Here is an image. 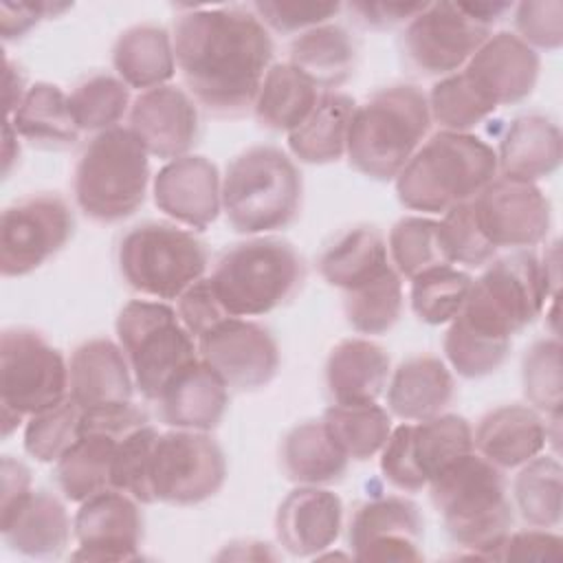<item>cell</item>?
<instances>
[{
  "label": "cell",
  "instance_id": "cell-1",
  "mask_svg": "<svg viewBox=\"0 0 563 563\" xmlns=\"http://www.w3.org/2000/svg\"><path fill=\"white\" fill-rule=\"evenodd\" d=\"M172 44L187 92L220 119L253 108L275 53L251 7H189L174 20Z\"/></svg>",
  "mask_w": 563,
  "mask_h": 563
},
{
  "label": "cell",
  "instance_id": "cell-2",
  "mask_svg": "<svg viewBox=\"0 0 563 563\" xmlns=\"http://www.w3.org/2000/svg\"><path fill=\"white\" fill-rule=\"evenodd\" d=\"M431 504L446 534L475 559H495L512 528V506L501 468L468 453L429 482Z\"/></svg>",
  "mask_w": 563,
  "mask_h": 563
},
{
  "label": "cell",
  "instance_id": "cell-3",
  "mask_svg": "<svg viewBox=\"0 0 563 563\" xmlns=\"http://www.w3.org/2000/svg\"><path fill=\"white\" fill-rule=\"evenodd\" d=\"M495 150L471 132H435L396 176L402 207L422 213H446L473 200L497 176Z\"/></svg>",
  "mask_w": 563,
  "mask_h": 563
},
{
  "label": "cell",
  "instance_id": "cell-4",
  "mask_svg": "<svg viewBox=\"0 0 563 563\" xmlns=\"http://www.w3.org/2000/svg\"><path fill=\"white\" fill-rule=\"evenodd\" d=\"M431 128L427 95L409 84L376 90L356 106L347 132L350 165L374 180H396Z\"/></svg>",
  "mask_w": 563,
  "mask_h": 563
},
{
  "label": "cell",
  "instance_id": "cell-5",
  "mask_svg": "<svg viewBox=\"0 0 563 563\" xmlns=\"http://www.w3.org/2000/svg\"><path fill=\"white\" fill-rule=\"evenodd\" d=\"M301 200V174L279 147L253 145L224 169L222 211L238 233L260 235L290 227Z\"/></svg>",
  "mask_w": 563,
  "mask_h": 563
},
{
  "label": "cell",
  "instance_id": "cell-6",
  "mask_svg": "<svg viewBox=\"0 0 563 563\" xmlns=\"http://www.w3.org/2000/svg\"><path fill=\"white\" fill-rule=\"evenodd\" d=\"M306 282V264L282 238H251L227 249L211 284L231 317H260L288 303Z\"/></svg>",
  "mask_w": 563,
  "mask_h": 563
},
{
  "label": "cell",
  "instance_id": "cell-7",
  "mask_svg": "<svg viewBox=\"0 0 563 563\" xmlns=\"http://www.w3.org/2000/svg\"><path fill=\"white\" fill-rule=\"evenodd\" d=\"M150 154L130 128L95 134L84 147L73 178L75 202L95 222L112 224L130 218L145 200Z\"/></svg>",
  "mask_w": 563,
  "mask_h": 563
},
{
  "label": "cell",
  "instance_id": "cell-8",
  "mask_svg": "<svg viewBox=\"0 0 563 563\" xmlns=\"http://www.w3.org/2000/svg\"><path fill=\"white\" fill-rule=\"evenodd\" d=\"M550 295L556 288L541 260L530 251H515L486 264L471 284L460 317L486 334L512 339L541 314Z\"/></svg>",
  "mask_w": 563,
  "mask_h": 563
},
{
  "label": "cell",
  "instance_id": "cell-9",
  "mask_svg": "<svg viewBox=\"0 0 563 563\" xmlns=\"http://www.w3.org/2000/svg\"><path fill=\"white\" fill-rule=\"evenodd\" d=\"M117 341L145 400H158L169 380L198 358V345L178 312L163 301L132 299L114 323Z\"/></svg>",
  "mask_w": 563,
  "mask_h": 563
},
{
  "label": "cell",
  "instance_id": "cell-10",
  "mask_svg": "<svg viewBox=\"0 0 563 563\" xmlns=\"http://www.w3.org/2000/svg\"><path fill=\"white\" fill-rule=\"evenodd\" d=\"M117 262L132 290L169 301L205 277L209 255L191 231L167 222H143L121 238Z\"/></svg>",
  "mask_w": 563,
  "mask_h": 563
},
{
  "label": "cell",
  "instance_id": "cell-11",
  "mask_svg": "<svg viewBox=\"0 0 563 563\" xmlns=\"http://www.w3.org/2000/svg\"><path fill=\"white\" fill-rule=\"evenodd\" d=\"M68 396V363L42 332L7 328L0 336V402L2 435Z\"/></svg>",
  "mask_w": 563,
  "mask_h": 563
},
{
  "label": "cell",
  "instance_id": "cell-12",
  "mask_svg": "<svg viewBox=\"0 0 563 563\" xmlns=\"http://www.w3.org/2000/svg\"><path fill=\"white\" fill-rule=\"evenodd\" d=\"M473 451V427L457 413L402 422L391 429L380 449V473L394 488L418 493L444 468Z\"/></svg>",
  "mask_w": 563,
  "mask_h": 563
},
{
  "label": "cell",
  "instance_id": "cell-13",
  "mask_svg": "<svg viewBox=\"0 0 563 563\" xmlns=\"http://www.w3.org/2000/svg\"><path fill=\"white\" fill-rule=\"evenodd\" d=\"M227 479L220 444L205 431L174 429L158 433L150 460L154 501L194 506L213 497Z\"/></svg>",
  "mask_w": 563,
  "mask_h": 563
},
{
  "label": "cell",
  "instance_id": "cell-14",
  "mask_svg": "<svg viewBox=\"0 0 563 563\" xmlns=\"http://www.w3.org/2000/svg\"><path fill=\"white\" fill-rule=\"evenodd\" d=\"M490 37V29L473 20L460 2H427L400 37L407 66L424 77H449L466 66Z\"/></svg>",
  "mask_w": 563,
  "mask_h": 563
},
{
  "label": "cell",
  "instance_id": "cell-15",
  "mask_svg": "<svg viewBox=\"0 0 563 563\" xmlns=\"http://www.w3.org/2000/svg\"><path fill=\"white\" fill-rule=\"evenodd\" d=\"M75 231V218L55 194L26 196L2 211L0 271L4 277H24L59 253Z\"/></svg>",
  "mask_w": 563,
  "mask_h": 563
},
{
  "label": "cell",
  "instance_id": "cell-16",
  "mask_svg": "<svg viewBox=\"0 0 563 563\" xmlns=\"http://www.w3.org/2000/svg\"><path fill=\"white\" fill-rule=\"evenodd\" d=\"M198 341V356L235 391L266 387L279 369L273 334L244 317H227Z\"/></svg>",
  "mask_w": 563,
  "mask_h": 563
},
{
  "label": "cell",
  "instance_id": "cell-17",
  "mask_svg": "<svg viewBox=\"0 0 563 563\" xmlns=\"http://www.w3.org/2000/svg\"><path fill=\"white\" fill-rule=\"evenodd\" d=\"M471 202L486 240L495 249L537 246L550 231V200L537 183L495 176Z\"/></svg>",
  "mask_w": 563,
  "mask_h": 563
},
{
  "label": "cell",
  "instance_id": "cell-18",
  "mask_svg": "<svg viewBox=\"0 0 563 563\" xmlns=\"http://www.w3.org/2000/svg\"><path fill=\"white\" fill-rule=\"evenodd\" d=\"M75 561H136L141 559L143 515L139 501L123 490L106 488L79 504L73 521Z\"/></svg>",
  "mask_w": 563,
  "mask_h": 563
},
{
  "label": "cell",
  "instance_id": "cell-19",
  "mask_svg": "<svg viewBox=\"0 0 563 563\" xmlns=\"http://www.w3.org/2000/svg\"><path fill=\"white\" fill-rule=\"evenodd\" d=\"M424 519L405 497H374L363 501L347 528L356 561H422Z\"/></svg>",
  "mask_w": 563,
  "mask_h": 563
},
{
  "label": "cell",
  "instance_id": "cell-20",
  "mask_svg": "<svg viewBox=\"0 0 563 563\" xmlns=\"http://www.w3.org/2000/svg\"><path fill=\"white\" fill-rule=\"evenodd\" d=\"M128 121L145 152L161 161L187 156L200 134L196 101L169 84L141 92L130 106Z\"/></svg>",
  "mask_w": 563,
  "mask_h": 563
},
{
  "label": "cell",
  "instance_id": "cell-21",
  "mask_svg": "<svg viewBox=\"0 0 563 563\" xmlns=\"http://www.w3.org/2000/svg\"><path fill=\"white\" fill-rule=\"evenodd\" d=\"M152 191L158 211L196 231H205L222 211V178L205 156L167 161L154 176Z\"/></svg>",
  "mask_w": 563,
  "mask_h": 563
},
{
  "label": "cell",
  "instance_id": "cell-22",
  "mask_svg": "<svg viewBox=\"0 0 563 563\" xmlns=\"http://www.w3.org/2000/svg\"><path fill=\"white\" fill-rule=\"evenodd\" d=\"M539 53L510 31L490 33L462 68L471 84L495 106H512L532 95L539 79Z\"/></svg>",
  "mask_w": 563,
  "mask_h": 563
},
{
  "label": "cell",
  "instance_id": "cell-23",
  "mask_svg": "<svg viewBox=\"0 0 563 563\" xmlns=\"http://www.w3.org/2000/svg\"><path fill=\"white\" fill-rule=\"evenodd\" d=\"M343 501L321 486L290 490L275 512L279 545L292 556H319L341 534Z\"/></svg>",
  "mask_w": 563,
  "mask_h": 563
},
{
  "label": "cell",
  "instance_id": "cell-24",
  "mask_svg": "<svg viewBox=\"0 0 563 563\" xmlns=\"http://www.w3.org/2000/svg\"><path fill=\"white\" fill-rule=\"evenodd\" d=\"M134 376L119 343L97 336L79 343L68 361V396L86 411L132 402Z\"/></svg>",
  "mask_w": 563,
  "mask_h": 563
},
{
  "label": "cell",
  "instance_id": "cell-25",
  "mask_svg": "<svg viewBox=\"0 0 563 563\" xmlns=\"http://www.w3.org/2000/svg\"><path fill=\"white\" fill-rule=\"evenodd\" d=\"M550 440L543 416L528 405H501L484 413L473 431L475 451L497 468H519Z\"/></svg>",
  "mask_w": 563,
  "mask_h": 563
},
{
  "label": "cell",
  "instance_id": "cell-26",
  "mask_svg": "<svg viewBox=\"0 0 563 563\" xmlns=\"http://www.w3.org/2000/svg\"><path fill=\"white\" fill-rule=\"evenodd\" d=\"M158 416L172 429L211 431L229 405L227 383L198 356L180 369L158 396Z\"/></svg>",
  "mask_w": 563,
  "mask_h": 563
},
{
  "label": "cell",
  "instance_id": "cell-27",
  "mask_svg": "<svg viewBox=\"0 0 563 563\" xmlns=\"http://www.w3.org/2000/svg\"><path fill=\"white\" fill-rule=\"evenodd\" d=\"M70 517L66 506L46 490H31L18 504L0 510L4 543L31 559H55L70 541Z\"/></svg>",
  "mask_w": 563,
  "mask_h": 563
},
{
  "label": "cell",
  "instance_id": "cell-28",
  "mask_svg": "<svg viewBox=\"0 0 563 563\" xmlns=\"http://www.w3.org/2000/svg\"><path fill=\"white\" fill-rule=\"evenodd\" d=\"M389 376L385 347L361 336L339 341L325 361V387L336 405L376 402L385 394Z\"/></svg>",
  "mask_w": 563,
  "mask_h": 563
},
{
  "label": "cell",
  "instance_id": "cell-29",
  "mask_svg": "<svg viewBox=\"0 0 563 563\" xmlns=\"http://www.w3.org/2000/svg\"><path fill=\"white\" fill-rule=\"evenodd\" d=\"M387 407L402 422H420L444 413L455 385L446 363L431 354L402 361L387 383Z\"/></svg>",
  "mask_w": 563,
  "mask_h": 563
},
{
  "label": "cell",
  "instance_id": "cell-30",
  "mask_svg": "<svg viewBox=\"0 0 563 563\" xmlns=\"http://www.w3.org/2000/svg\"><path fill=\"white\" fill-rule=\"evenodd\" d=\"M495 154L501 176L537 183L561 165V130L543 114H521L508 125Z\"/></svg>",
  "mask_w": 563,
  "mask_h": 563
},
{
  "label": "cell",
  "instance_id": "cell-31",
  "mask_svg": "<svg viewBox=\"0 0 563 563\" xmlns=\"http://www.w3.org/2000/svg\"><path fill=\"white\" fill-rule=\"evenodd\" d=\"M279 462L290 482L299 486H328L343 479L350 457L332 440L323 420H306L284 435Z\"/></svg>",
  "mask_w": 563,
  "mask_h": 563
},
{
  "label": "cell",
  "instance_id": "cell-32",
  "mask_svg": "<svg viewBox=\"0 0 563 563\" xmlns=\"http://www.w3.org/2000/svg\"><path fill=\"white\" fill-rule=\"evenodd\" d=\"M117 77L141 92L165 86L176 73L172 35L156 24L125 29L112 46Z\"/></svg>",
  "mask_w": 563,
  "mask_h": 563
},
{
  "label": "cell",
  "instance_id": "cell-33",
  "mask_svg": "<svg viewBox=\"0 0 563 563\" xmlns=\"http://www.w3.org/2000/svg\"><path fill=\"white\" fill-rule=\"evenodd\" d=\"M356 101L336 90L321 92L312 112L288 132V147L295 158L308 165H328L345 156L347 132Z\"/></svg>",
  "mask_w": 563,
  "mask_h": 563
},
{
  "label": "cell",
  "instance_id": "cell-34",
  "mask_svg": "<svg viewBox=\"0 0 563 563\" xmlns=\"http://www.w3.org/2000/svg\"><path fill=\"white\" fill-rule=\"evenodd\" d=\"M18 136L44 150H64L79 141V125L70 112L68 95L55 84H33L13 114L7 117Z\"/></svg>",
  "mask_w": 563,
  "mask_h": 563
},
{
  "label": "cell",
  "instance_id": "cell-35",
  "mask_svg": "<svg viewBox=\"0 0 563 563\" xmlns=\"http://www.w3.org/2000/svg\"><path fill=\"white\" fill-rule=\"evenodd\" d=\"M358 48L354 37L339 24L328 22L299 33L290 44V59L319 88H339L356 68Z\"/></svg>",
  "mask_w": 563,
  "mask_h": 563
},
{
  "label": "cell",
  "instance_id": "cell-36",
  "mask_svg": "<svg viewBox=\"0 0 563 563\" xmlns=\"http://www.w3.org/2000/svg\"><path fill=\"white\" fill-rule=\"evenodd\" d=\"M121 438L110 431L79 427L77 442L55 462V482L66 499L81 504L112 488L110 471Z\"/></svg>",
  "mask_w": 563,
  "mask_h": 563
},
{
  "label": "cell",
  "instance_id": "cell-37",
  "mask_svg": "<svg viewBox=\"0 0 563 563\" xmlns=\"http://www.w3.org/2000/svg\"><path fill=\"white\" fill-rule=\"evenodd\" d=\"M319 97V86L292 64H273L264 75L253 112L262 128L288 134L303 123Z\"/></svg>",
  "mask_w": 563,
  "mask_h": 563
},
{
  "label": "cell",
  "instance_id": "cell-38",
  "mask_svg": "<svg viewBox=\"0 0 563 563\" xmlns=\"http://www.w3.org/2000/svg\"><path fill=\"white\" fill-rule=\"evenodd\" d=\"M389 266L387 242L369 224L347 229L319 257L321 277L343 292L380 275Z\"/></svg>",
  "mask_w": 563,
  "mask_h": 563
},
{
  "label": "cell",
  "instance_id": "cell-39",
  "mask_svg": "<svg viewBox=\"0 0 563 563\" xmlns=\"http://www.w3.org/2000/svg\"><path fill=\"white\" fill-rule=\"evenodd\" d=\"M563 468L556 455H537L523 466L512 484L515 504L532 528H556L563 510Z\"/></svg>",
  "mask_w": 563,
  "mask_h": 563
},
{
  "label": "cell",
  "instance_id": "cell-40",
  "mask_svg": "<svg viewBox=\"0 0 563 563\" xmlns=\"http://www.w3.org/2000/svg\"><path fill=\"white\" fill-rule=\"evenodd\" d=\"M323 424L339 449L356 462H365L380 453L389 433L391 416L376 402L365 405H336L323 411Z\"/></svg>",
  "mask_w": 563,
  "mask_h": 563
},
{
  "label": "cell",
  "instance_id": "cell-41",
  "mask_svg": "<svg viewBox=\"0 0 563 563\" xmlns=\"http://www.w3.org/2000/svg\"><path fill=\"white\" fill-rule=\"evenodd\" d=\"M345 321L358 334H385L402 314V282L394 266L343 292Z\"/></svg>",
  "mask_w": 563,
  "mask_h": 563
},
{
  "label": "cell",
  "instance_id": "cell-42",
  "mask_svg": "<svg viewBox=\"0 0 563 563\" xmlns=\"http://www.w3.org/2000/svg\"><path fill=\"white\" fill-rule=\"evenodd\" d=\"M387 253L396 273L407 279L438 266H451L440 222L422 216H405L391 227Z\"/></svg>",
  "mask_w": 563,
  "mask_h": 563
},
{
  "label": "cell",
  "instance_id": "cell-43",
  "mask_svg": "<svg viewBox=\"0 0 563 563\" xmlns=\"http://www.w3.org/2000/svg\"><path fill=\"white\" fill-rule=\"evenodd\" d=\"M471 284V275L453 266L424 271L411 279V310L420 321L429 325L451 323L462 312Z\"/></svg>",
  "mask_w": 563,
  "mask_h": 563
},
{
  "label": "cell",
  "instance_id": "cell-44",
  "mask_svg": "<svg viewBox=\"0 0 563 563\" xmlns=\"http://www.w3.org/2000/svg\"><path fill=\"white\" fill-rule=\"evenodd\" d=\"M68 103L79 130L99 134L123 119L130 108V88L119 77L97 73L75 86Z\"/></svg>",
  "mask_w": 563,
  "mask_h": 563
},
{
  "label": "cell",
  "instance_id": "cell-45",
  "mask_svg": "<svg viewBox=\"0 0 563 563\" xmlns=\"http://www.w3.org/2000/svg\"><path fill=\"white\" fill-rule=\"evenodd\" d=\"M510 343L512 339L486 334L457 314L444 334V356L460 376L484 378L504 365Z\"/></svg>",
  "mask_w": 563,
  "mask_h": 563
},
{
  "label": "cell",
  "instance_id": "cell-46",
  "mask_svg": "<svg viewBox=\"0 0 563 563\" xmlns=\"http://www.w3.org/2000/svg\"><path fill=\"white\" fill-rule=\"evenodd\" d=\"M431 121L446 132H471L497 108L471 84L464 70L442 77L427 95Z\"/></svg>",
  "mask_w": 563,
  "mask_h": 563
},
{
  "label": "cell",
  "instance_id": "cell-47",
  "mask_svg": "<svg viewBox=\"0 0 563 563\" xmlns=\"http://www.w3.org/2000/svg\"><path fill=\"white\" fill-rule=\"evenodd\" d=\"M84 409L66 396L62 402L33 413L24 424V449L37 462H57L79 438Z\"/></svg>",
  "mask_w": 563,
  "mask_h": 563
},
{
  "label": "cell",
  "instance_id": "cell-48",
  "mask_svg": "<svg viewBox=\"0 0 563 563\" xmlns=\"http://www.w3.org/2000/svg\"><path fill=\"white\" fill-rule=\"evenodd\" d=\"M523 394L532 409L545 416H561V341L559 336L534 341L521 361Z\"/></svg>",
  "mask_w": 563,
  "mask_h": 563
},
{
  "label": "cell",
  "instance_id": "cell-49",
  "mask_svg": "<svg viewBox=\"0 0 563 563\" xmlns=\"http://www.w3.org/2000/svg\"><path fill=\"white\" fill-rule=\"evenodd\" d=\"M158 438L156 427L150 422L123 435L117 444V453L112 460L110 484L117 490L128 493L139 504H156L150 486V460L152 449Z\"/></svg>",
  "mask_w": 563,
  "mask_h": 563
},
{
  "label": "cell",
  "instance_id": "cell-50",
  "mask_svg": "<svg viewBox=\"0 0 563 563\" xmlns=\"http://www.w3.org/2000/svg\"><path fill=\"white\" fill-rule=\"evenodd\" d=\"M440 233L451 257V264H464L466 268H484L497 255V249L486 240L473 202L455 205L440 220Z\"/></svg>",
  "mask_w": 563,
  "mask_h": 563
},
{
  "label": "cell",
  "instance_id": "cell-51",
  "mask_svg": "<svg viewBox=\"0 0 563 563\" xmlns=\"http://www.w3.org/2000/svg\"><path fill=\"white\" fill-rule=\"evenodd\" d=\"M343 4L339 2H275L257 0L251 4V11L260 18L266 29L277 33H303L314 26L328 24Z\"/></svg>",
  "mask_w": 563,
  "mask_h": 563
},
{
  "label": "cell",
  "instance_id": "cell-52",
  "mask_svg": "<svg viewBox=\"0 0 563 563\" xmlns=\"http://www.w3.org/2000/svg\"><path fill=\"white\" fill-rule=\"evenodd\" d=\"M517 37L528 46L556 51L563 44V2L561 0H530L512 7Z\"/></svg>",
  "mask_w": 563,
  "mask_h": 563
},
{
  "label": "cell",
  "instance_id": "cell-53",
  "mask_svg": "<svg viewBox=\"0 0 563 563\" xmlns=\"http://www.w3.org/2000/svg\"><path fill=\"white\" fill-rule=\"evenodd\" d=\"M176 301H178L176 312L194 339H200L213 325H218L220 321L231 317L224 310V306L211 284V277H202L196 284H191Z\"/></svg>",
  "mask_w": 563,
  "mask_h": 563
},
{
  "label": "cell",
  "instance_id": "cell-54",
  "mask_svg": "<svg viewBox=\"0 0 563 563\" xmlns=\"http://www.w3.org/2000/svg\"><path fill=\"white\" fill-rule=\"evenodd\" d=\"M563 556V539L548 528H532L508 532L499 543L495 559H552L559 561Z\"/></svg>",
  "mask_w": 563,
  "mask_h": 563
},
{
  "label": "cell",
  "instance_id": "cell-55",
  "mask_svg": "<svg viewBox=\"0 0 563 563\" xmlns=\"http://www.w3.org/2000/svg\"><path fill=\"white\" fill-rule=\"evenodd\" d=\"M424 7L427 2H350L345 4L354 22L372 31H385L402 22H409Z\"/></svg>",
  "mask_w": 563,
  "mask_h": 563
},
{
  "label": "cell",
  "instance_id": "cell-56",
  "mask_svg": "<svg viewBox=\"0 0 563 563\" xmlns=\"http://www.w3.org/2000/svg\"><path fill=\"white\" fill-rule=\"evenodd\" d=\"M70 4L55 2H2L0 4V33L4 40H18L26 35L40 20L55 18Z\"/></svg>",
  "mask_w": 563,
  "mask_h": 563
},
{
  "label": "cell",
  "instance_id": "cell-57",
  "mask_svg": "<svg viewBox=\"0 0 563 563\" xmlns=\"http://www.w3.org/2000/svg\"><path fill=\"white\" fill-rule=\"evenodd\" d=\"M31 493V471L11 455L2 457V501L0 510L11 508Z\"/></svg>",
  "mask_w": 563,
  "mask_h": 563
},
{
  "label": "cell",
  "instance_id": "cell-58",
  "mask_svg": "<svg viewBox=\"0 0 563 563\" xmlns=\"http://www.w3.org/2000/svg\"><path fill=\"white\" fill-rule=\"evenodd\" d=\"M26 84H24V75L20 70V66H15L9 57H7V66H4V103H7V117L13 114V110L20 106V101L26 95Z\"/></svg>",
  "mask_w": 563,
  "mask_h": 563
},
{
  "label": "cell",
  "instance_id": "cell-59",
  "mask_svg": "<svg viewBox=\"0 0 563 563\" xmlns=\"http://www.w3.org/2000/svg\"><path fill=\"white\" fill-rule=\"evenodd\" d=\"M18 156H20L18 132H15L13 125L7 121V123H4V152H2V158H4V176H9L11 163H13Z\"/></svg>",
  "mask_w": 563,
  "mask_h": 563
}]
</instances>
